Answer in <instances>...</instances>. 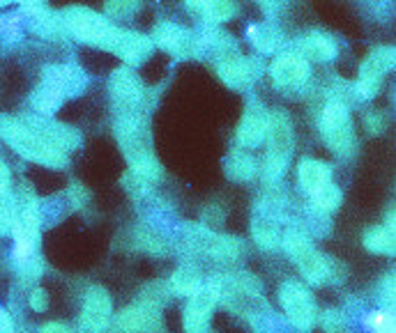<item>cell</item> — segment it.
I'll return each instance as SVG.
<instances>
[{
    "instance_id": "obj_2",
    "label": "cell",
    "mask_w": 396,
    "mask_h": 333,
    "mask_svg": "<svg viewBox=\"0 0 396 333\" xmlns=\"http://www.w3.org/2000/svg\"><path fill=\"white\" fill-rule=\"evenodd\" d=\"M304 72H307V67H304V62L295 60V57H284V60L277 62V79H279V83H297V81H302Z\"/></svg>"
},
{
    "instance_id": "obj_1",
    "label": "cell",
    "mask_w": 396,
    "mask_h": 333,
    "mask_svg": "<svg viewBox=\"0 0 396 333\" xmlns=\"http://www.w3.org/2000/svg\"><path fill=\"white\" fill-rule=\"evenodd\" d=\"M35 232H37V226H35V219L28 214L23 216V219L14 226V257L16 262H28V257L32 255V248H35Z\"/></svg>"
},
{
    "instance_id": "obj_3",
    "label": "cell",
    "mask_w": 396,
    "mask_h": 333,
    "mask_svg": "<svg viewBox=\"0 0 396 333\" xmlns=\"http://www.w3.org/2000/svg\"><path fill=\"white\" fill-rule=\"evenodd\" d=\"M345 120V111H343V106L341 104H332V106H327V111H325V127H339V124Z\"/></svg>"
},
{
    "instance_id": "obj_4",
    "label": "cell",
    "mask_w": 396,
    "mask_h": 333,
    "mask_svg": "<svg viewBox=\"0 0 396 333\" xmlns=\"http://www.w3.org/2000/svg\"><path fill=\"white\" fill-rule=\"evenodd\" d=\"M3 327H7V318H5V313L0 311V329H3Z\"/></svg>"
}]
</instances>
